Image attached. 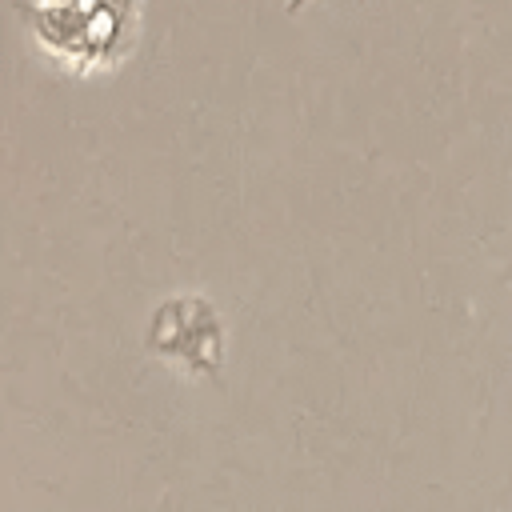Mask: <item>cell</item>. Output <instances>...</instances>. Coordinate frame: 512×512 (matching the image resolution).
<instances>
[{
    "mask_svg": "<svg viewBox=\"0 0 512 512\" xmlns=\"http://www.w3.org/2000/svg\"><path fill=\"white\" fill-rule=\"evenodd\" d=\"M148 348L156 356H168L196 372L216 376L224 356V320L204 296H172L152 312Z\"/></svg>",
    "mask_w": 512,
    "mask_h": 512,
    "instance_id": "1",
    "label": "cell"
},
{
    "mask_svg": "<svg viewBox=\"0 0 512 512\" xmlns=\"http://www.w3.org/2000/svg\"><path fill=\"white\" fill-rule=\"evenodd\" d=\"M304 4H308V0H288V12H300Z\"/></svg>",
    "mask_w": 512,
    "mask_h": 512,
    "instance_id": "2",
    "label": "cell"
}]
</instances>
